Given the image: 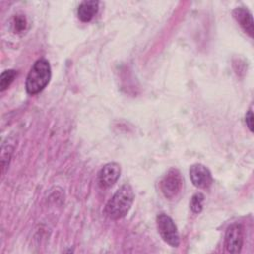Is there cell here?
<instances>
[{
  "label": "cell",
  "instance_id": "7",
  "mask_svg": "<svg viewBox=\"0 0 254 254\" xmlns=\"http://www.w3.org/2000/svg\"><path fill=\"white\" fill-rule=\"evenodd\" d=\"M190 178L192 185L197 189H207L212 184L210 171L202 164H193L190 168Z\"/></svg>",
  "mask_w": 254,
  "mask_h": 254
},
{
  "label": "cell",
  "instance_id": "4",
  "mask_svg": "<svg viewBox=\"0 0 254 254\" xmlns=\"http://www.w3.org/2000/svg\"><path fill=\"white\" fill-rule=\"evenodd\" d=\"M157 228L162 239L172 247H178L180 244V235L174 220L166 213H160L157 216Z\"/></svg>",
  "mask_w": 254,
  "mask_h": 254
},
{
  "label": "cell",
  "instance_id": "9",
  "mask_svg": "<svg viewBox=\"0 0 254 254\" xmlns=\"http://www.w3.org/2000/svg\"><path fill=\"white\" fill-rule=\"evenodd\" d=\"M98 1L88 0L83 1L79 4L77 8V17L81 22H89L98 12Z\"/></svg>",
  "mask_w": 254,
  "mask_h": 254
},
{
  "label": "cell",
  "instance_id": "11",
  "mask_svg": "<svg viewBox=\"0 0 254 254\" xmlns=\"http://www.w3.org/2000/svg\"><path fill=\"white\" fill-rule=\"evenodd\" d=\"M204 202V195L201 192H196L191 196L190 206L193 213H199L202 210Z\"/></svg>",
  "mask_w": 254,
  "mask_h": 254
},
{
  "label": "cell",
  "instance_id": "12",
  "mask_svg": "<svg viewBox=\"0 0 254 254\" xmlns=\"http://www.w3.org/2000/svg\"><path fill=\"white\" fill-rule=\"evenodd\" d=\"M27 25V21L26 18L22 15H17L14 18V27H15V31H17V33L22 32L23 30H25Z\"/></svg>",
  "mask_w": 254,
  "mask_h": 254
},
{
  "label": "cell",
  "instance_id": "13",
  "mask_svg": "<svg viewBox=\"0 0 254 254\" xmlns=\"http://www.w3.org/2000/svg\"><path fill=\"white\" fill-rule=\"evenodd\" d=\"M245 123L248 127V129L253 132V112L252 109H249L245 115Z\"/></svg>",
  "mask_w": 254,
  "mask_h": 254
},
{
  "label": "cell",
  "instance_id": "3",
  "mask_svg": "<svg viewBox=\"0 0 254 254\" xmlns=\"http://www.w3.org/2000/svg\"><path fill=\"white\" fill-rule=\"evenodd\" d=\"M183 178L180 171L171 168L160 181V190L163 195L168 199L176 198L182 190Z\"/></svg>",
  "mask_w": 254,
  "mask_h": 254
},
{
  "label": "cell",
  "instance_id": "6",
  "mask_svg": "<svg viewBox=\"0 0 254 254\" xmlns=\"http://www.w3.org/2000/svg\"><path fill=\"white\" fill-rule=\"evenodd\" d=\"M121 174L120 165L111 162L105 164L98 172L97 183L101 189L111 188L119 179Z\"/></svg>",
  "mask_w": 254,
  "mask_h": 254
},
{
  "label": "cell",
  "instance_id": "2",
  "mask_svg": "<svg viewBox=\"0 0 254 254\" xmlns=\"http://www.w3.org/2000/svg\"><path fill=\"white\" fill-rule=\"evenodd\" d=\"M51 76L50 63L46 59L36 61L26 78V91L31 95L41 92L49 84Z\"/></svg>",
  "mask_w": 254,
  "mask_h": 254
},
{
  "label": "cell",
  "instance_id": "1",
  "mask_svg": "<svg viewBox=\"0 0 254 254\" xmlns=\"http://www.w3.org/2000/svg\"><path fill=\"white\" fill-rule=\"evenodd\" d=\"M134 191L129 184L122 185L112 195L105 205V215L112 219L117 220L124 217L130 210L134 201Z\"/></svg>",
  "mask_w": 254,
  "mask_h": 254
},
{
  "label": "cell",
  "instance_id": "5",
  "mask_svg": "<svg viewBox=\"0 0 254 254\" xmlns=\"http://www.w3.org/2000/svg\"><path fill=\"white\" fill-rule=\"evenodd\" d=\"M244 228L242 224L235 222L230 224L224 236V246L229 253H239L243 246Z\"/></svg>",
  "mask_w": 254,
  "mask_h": 254
},
{
  "label": "cell",
  "instance_id": "8",
  "mask_svg": "<svg viewBox=\"0 0 254 254\" xmlns=\"http://www.w3.org/2000/svg\"><path fill=\"white\" fill-rule=\"evenodd\" d=\"M232 15L239 26L243 29L245 33H247L251 38L253 37L254 27H253V19L251 13L242 7L236 8L232 11Z\"/></svg>",
  "mask_w": 254,
  "mask_h": 254
},
{
  "label": "cell",
  "instance_id": "10",
  "mask_svg": "<svg viewBox=\"0 0 254 254\" xmlns=\"http://www.w3.org/2000/svg\"><path fill=\"white\" fill-rule=\"evenodd\" d=\"M16 75H17V71L14 69L4 70L0 76V90L1 91L6 90L14 81Z\"/></svg>",
  "mask_w": 254,
  "mask_h": 254
}]
</instances>
